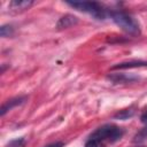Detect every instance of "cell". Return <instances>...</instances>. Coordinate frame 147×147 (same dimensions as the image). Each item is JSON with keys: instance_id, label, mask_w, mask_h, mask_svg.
I'll return each instance as SVG.
<instances>
[{"instance_id": "1", "label": "cell", "mask_w": 147, "mask_h": 147, "mask_svg": "<svg viewBox=\"0 0 147 147\" xmlns=\"http://www.w3.org/2000/svg\"><path fill=\"white\" fill-rule=\"evenodd\" d=\"M124 136V129L121 126H117L115 124H103L100 127H98L90 137L99 140L103 145L106 144H114L122 139Z\"/></svg>"}, {"instance_id": "2", "label": "cell", "mask_w": 147, "mask_h": 147, "mask_svg": "<svg viewBox=\"0 0 147 147\" xmlns=\"http://www.w3.org/2000/svg\"><path fill=\"white\" fill-rule=\"evenodd\" d=\"M108 16L123 31H125V32H127V33H130L132 36H137V34L140 33L139 23L131 15L126 14L125 11H122V10H110Z\"/></svg>"}, {"instance_id": "3", "label": "cell", "mask_w": 147, "mask_h": 147, "mask_svg": "<svg viewBox=\"0 0 147 147\" xmlns=\"http://www.w3.org/2000/svg\"><path fill=\"white\" fill-rule=\"evenodd\" d=\"M65 3L74 9L86 13L99 21H103L109 14V11H107L101 3L95 1H67Z\"/></svg>"}, {"instance_id": "4", "label": "cell", "mask_w": 147, "mask_h": 147, "mask_svg": "<svg viewBox=\"0 0 147 147\" xmlns=\"http://www.w3.org/2000/svg\"><path fill=\"white\" fill-rule=\"evenodd\" d=\"M107 78L114 83V84H127V83H134L137 80H139L140 78L136 75L132 74H110L107 76Z\"/></svg>"}, {"instance_id": "5", "label": "cell", "mask_w": 147, "mask_h": 147, "mask_svg": "<svg viewBox=\"0 0 147 147\" xmlns=\"http://www.w3.org/2000/svg\"><path fill=\"white\" fill-rule=\"evenodd\" d=\"M26 100H28V96H25V95H23V96H15V98H11V99L7 100V101L2 105V107H1L0 115H1V116H5L9 110H11L13 108H15V107H17V106L23 105Z\"/></svg>"}, {"instance_id": "6", "label": "cell", "mask_w": 147, "mask_h": 147, "mask_svg": "<svg viewBox=\"0 0 147 147\" xmlns=\"http://www.w3.org/2000/svg\"><path fill=\"white\" fill-rule=\"evenodd\" d=\"M132 68H147V61L144 60H130L126 62H121L111 67V70L117 69H132Z\"/></svg>"}, {"instance_id": "7", "label": "cell", "mask_w": 147, "mask_h": 147, "mask_svg": "<svg viewBox=\"0 0 147 147\" xmlns=\"http://www.w3.org/2000/svg\"><path fill=\"white\" fill-rule=\"evenodd\" d=\"M78 23V18L75 15L71 14H67L64 16H62L57 23H56V29L57 30H64V29H69L74 25H76Z\"/></svg>"}, {"instance_id": "8", "label": "cell", "mask_w": 147, "mask_h": 147, "mask_svg": "<svg viewBox=\"0 0 147 147\" xmlns=\"http://www.w3.org/2000/svg\"><path fill=\"white\" fill-rule=\"evenodd\" d=\"M32 5H33L32 0H13L9 2L8 7L10 10H14V11H23L29 9Z\"/></svg>"}, {"instance_id": "9", "label": "cell", "mask_w": 147, "mask_h": 147, "mask_svg": "<svg viewBox=\"0 0 147 147\" xmlns=\"http://www.w3.org/2000/svg\"><path fill=\"white\" fill-rule=\"evenodd\" d=\"M136 110L133 107H130V108H126V109H123V110H119L115 116L114 118L116 119H122V121H125V119H129L130 117H132L134 115Z\"/></svg>"}, {"instance_id": "10", "label": "cell", "mask_w": 147, "mask_h": 147, "mask_svg": "<svg viewBox=\"0 0 147 147\" xmlns=\"http://www.w3.org/2000/svg\"><path fill=\"white\" fill-rule=\"evenodd\" d=\"M13 33H14L13 25H10V24H3V25H1V28H0V36L2 38L10 37V36H13Z\"/></svg>"}, {"instance_id": "11", "label": "cell", "mask_w": 147, "mask_h": 147, "mask_svg": "<svg viewBox=\"0 0 147 147\" xmlns=\"http://www.w3.org/2000/svg\"><path fill=\"white\" fill-rule=\"evenodd\" d=\"M147 139V126L145 125L136 136H134V139H133V142H142V141H145Z\"/></svg>"}, {"instance_id": "12", "label": "cell", "mask_w": 147, "mask_h": 147, "mask_svg": "<svg viewBox=\"0 0 147 147\" xmlns=\"http://www.w3.org/2000/svg\"><path fill=\"white\" fill-rule=\"evenodd\" d=\"M26 140L24 138H16L7 144V147H25Z\"/></svg>"}, {"instance_id": "13", "label": "cell", "mask_w": 147, "mask_h": 147, "mask_svg": "<svg viewBox=\"0 0 147 147\" xmlns=\"http://www.w3.org/2000/svg\"><path fill=\"white\" fill-rule=\"evenodd\" d=\"M85 147H106V145H103L102 142H100L99 140L88 137L87 141L85 142Z\"/></svg>"}, {"instance_id": "14", "label": "cell", "mask_w": 147, "mask_h": 147, "mask_svg": "<svg viewBox=\"0 0 147 147\" xmlns=\"http://www.w3.org/2000/svg\"><path fill=\"white\" fill-rule=\"evenodd\" d=\"M140 121H141V123H142L144 125H146V126H147V106H146V107L142 109V111H141Z\"/></svg>"}, {"instance_id": "15", "label": "cell", "mask_w": 147, "mask_h": 147, "mask_svg": "<svg viewBox=\"0 0 147 147\" xmlns=\"http://www.w3.org/2000/svg\"><path fill=\"white\" fill-rule=\"evenodd\" d=\"M63 146H64V144H63L62 141H56V142L49 144V145H47V146H45V147H63Z\"/></svg>"}]
</instances>
